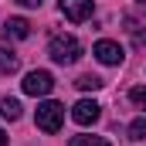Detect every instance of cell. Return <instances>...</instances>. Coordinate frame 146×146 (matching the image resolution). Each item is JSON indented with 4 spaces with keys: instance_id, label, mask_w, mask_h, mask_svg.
Here are the masks:
<instances>
[{
    "instance_id": "obj_1",
    "label": "cell",
    "mask_w": 146,
    "mask_h": 146,
    "mask_svg": "<svg viewBox=\"0 0 146 146\" xmlns=\"http://www.w3.org/2000/svg\"><path fill=\"white\" fill-rule=\"evenodd\" d=\"M48 54H51L58 65H75V61L82 58V44H78V37H72V34H54L51 44H48Z\"/></svg>"
},
{
    "instance_id": "obj_2",
    "label": "cell",
    "mask_w": 146,
    "mask_h": 146,
    "mask_svg": "<svg viewBox=\"0 0 146 146\" xmlns=\"http://www.w3.org/2000/svg\"><path fill=\"white\" fill-rule=\"evenodd\" d=\"M34 122H37V129H44V133H58L61 129V122H65V106L61 102H41L34 112Z\"/></svg>"
},
{
    "instance_id": "obj_3",
    "label": "cell",
    "mask_w": 146,
    "mask_h": 146,
    "mask_svg": "<svg viewBox=\"0 0 146 146\" xmlns=\"http://www.w3.org/2000/svg\"><path fill=\"white\" fill-rule=\"evenodd\" d=\"M54 88V78H51V72H27V78H24V92L27 95H34V99H41V95H48Z\"/></svg>"
},
{
    "instance_id": "obj_4",
    "label": "cell",
    "mask_w": 146,
    "mask_h": 146,
    "mask_svg": "<svg viewBox=\"0 0 146 146\" xmlns=\"http://www.w3.org/2000/svg\"><path fill=\"white\" fill-rule=\"evenodd\" d=\"M99 115H102V106L95 99H82V102H75V109H72V119L78 126H92V122H99Z\"/></svg>"
},
{
    "instance_id": "obj_5",
    "label": "cell",
    "mask_w": 146,
    "mask_h": 146,
    "mask_svg": "<svg viewBox=\"0 0 146 146\" xmlns=\"http://www.w3.org/2000/svg\"><path fill=\"white\" fill-rule=\"evenodd\" d=\"M58 7L72 24H82V21L92 17V0H58Z\"/></svg>"
},
{
    "instance_id": "obj_6",
    "label": "cell",
    "mask_w": 146,
    "mask_h": 146,
    "mask_svg": "<svg viewBox=\"0 0 146 146\" xmlns=\"http://www.w3.org/2000/svg\"><path fill=\"white\" fill-rule=\"evenodd\" d=\"M95 58H99L102 65H122L126 54H122V48H119L115 41H99V44H95Z\"/></svg>"
},
{
    "instance_id": "obj_7",
    "label": "cell",
    "mask_w": 146,
    "mask_h": 146,
    "mask_svg": "<svg viewBox=\"0 0 146 146\" xmlns=\"http://www.w3.org/2000/svg\"><path fill=\"white\" fill-rule=\"evenodd\" d=\"M3 34L7 37H27L31 34V24H27L24 17H7V21H3Z\"/></svg>"
},
{
    "instance_id": "obj_8",
    "label": "cell",
    "mask_w": 146,
    "mask_h": 146,
    "mask_svg": "<svg viewBox=\"0 0 146 146\" xmlns=\"http://www.w3.org/2000/svg\"><path fill=\"white\" fill-rule=\"evenodd\" d=\"M17 65H21L17 54H14L7 44H0V68H3V72H17Z\"/></svg>"
},
{
    "instance_id": "obj_9",
    "label": "cell",
    "mask_w": 146,
    "mask_h": 146,
    "mask_svg": "<svg viewBox=\"0 0 146 146\" xmlns=\"http://www.w3.org/2000/svg\"><path fill=\"white\" fill-rule=\"evenodd\" d=\"M0 112H3V119H21V102L17 99H0Z\"/></svg>"
},
{
    "instance_id": "obj_10",
    "label": "cell",
    "mask_w": 146,
    "mask_h": 146,
    "mask_svg": "<svg viewBox=\"0 0 146 146\" xmlns=\"http://www.w3.org/2000/svg\"><path fill=\"white\" fill-rule=\"evenodd\" d=\"M75 85H78V88H82V92H99V88H102V85H106V82H102V78H99V75H82V78H78V82H75Z\"/></svg>"
},
{
    "instance_id": "obj_11",
    "label": "cell",
    "mask_w": 146,
    "mask_h": 146,
    "mask_svg": "<svg viewBox=\"0 0 146 146\" xmlns=\"http://www.w3.org/2000/svg\"><path fill=\"white\" fill-rule=\"evenodd\" d=\"M68 146H109V139H102V136H72Z\"/></svg>"
},
{
    "instance_id": "obj_12",
    "label": "cell",
    "mask_w": 146,
    "mask_h": 146,
    "mask_svg": "<svg viewBox=\"0 0 146 146\" xmlns=\"http://www.w3.org/2000/svg\"><path fill=\"white\" fill-rule=\"evenodd\" d=\"M129 139H146V115L129 122Z\"/></svg>"
},
{
    "instance_id": "obj_13",
    "label": "cell",
    "mask_w": 146,
    "mask_h": 146,
    "mask_svg": "<svg viewBox=\"0 0 146 146\" xmlns=\"http://www.w3.org/2000/svg\"><path fill=\"white\" fill-rule=\"evenodd\" d=\"M129 99H133V106L146 109V88H143V85H139V88H133V92H129Z\"/></svg>"
},
{
    "instance_id": "obj_14",
    "label": "cell",
    "mask_w": 146,
    "mask_h": 146,
    "mask_svg": "<svg viewBox=\"0 0 146 146\" xmlns=\"http://www.w3.org/2000/svg\"><path fill=\"white\" fill-rule=\"evenodd\" d=\"M17 3H21V7H41L44 0H17Z\"/></svg>"
},
{
    "instance_id": "obj_15",
    "label": "cell",
    "mask_w": 146,
    "mask_h": 146,
    "mask_svg": "<svg viewBox=\"0 0 146 146\" xmlns=\"http://www.w3.org/2000/svg\"><path fill=\"white\" fill-rule=\"evenodd\" d=\"M136 44H139V48H146V31H136Z\"/></svg>"
},
{
    "instance_id": "obj_16",
    "label": "cell",
    "mask_w": 146,
    "mask_h": 146,
    "mask_svg": "<svg viewBox=\"0 0 146 146\" xmlns=\"http://www.w3.org/2000/svg\"><path fill=\"white\" fill-rule=\"evenodd\" d=\"M0 146H7V133L3 129H0Z\"/></svg>"
},
{
    "instance_id": "obj_17",
    "label": "cell",
    "mask_w": 146,
    "mask_h": 146,
    "mask_svg": "<svg viewBox=\"0 0 146 146\" xmlns=\"http://www.w3.org/2000/svg\"><path fill=\"white\" fill-rule=\"evenodd\" d=\"M136 7H139V10H143V14H146V0H136Z\"/></svg>"
}]
</instances>
